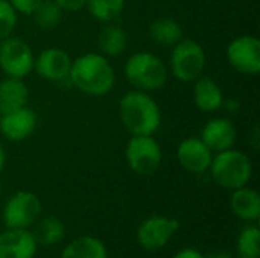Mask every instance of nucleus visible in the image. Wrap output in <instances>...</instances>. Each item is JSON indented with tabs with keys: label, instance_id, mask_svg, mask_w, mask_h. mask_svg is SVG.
Segmentation results:
<instances>
[{
	"label": "nucleus",
	"instance_id": "nucleus-5",
	"mask_svg": "<svg viewBox=\"0 0 260 258\" xmlns=\"http://www.w3.org/2000/svg\"><path fill=\"white\" fill-rule=\"evenodd\" d=\"M206 62L207 56L204 47L192 38H181L172 46L169 71L180 82H193L203 76Z\"/></svg>",
	"mask_w": 260,
	"mask_h": 258
},
{
	"label": "nucleus",
	"instance_id": "nucleus-23",
	"mask_svg": "<svg viewBox=\"0 0 260 258\" xmlns=\"http://www.w3.org/2000/svg\"><path fill=\"white\" fill-rule=\"evenodd\" d=\"M126 0H87L90 15L101 23H113L123 11Z\"/></svg>",
	"mask_w": 260,
	"mask_h": 258
},
{
	"label": "nucleus",
	"instance_id": "nucleus-28",
	"mask_svg": "<svg viewBox=\"0 0 260 258\" xmlns=\"http://www.w3.org/2000/svg\"><path fill=\"white\" fill-rule=\"evenodd\" d=\"M59 8L66 12H75V11H79L85 6L87 0H55Z\"/></svg>",
	"mask_w": 260,
	"mask_h": 258
},
{
	"label": "nucleus",
	"instance_id": "nucleus-27",
	"mask_svg": "<svg viewBox=\"0 0 260 258\" xmlns=\"http://www.w3.org/2000/svg\"><path fill=\"white\" fill-rule=\"evenodd\" d=\"M41 2L43 0H9L14 11L21 15H32Z\"/></svg>",
	"mask_w": 260,
	"mask_h": 258
},
{
	"label": "nucleus",
	"instance_id": "nucleus-17",
	"mask_svg": "<svg viewBox=\"0 0 260 258\" xmlns=\"http://www.w3.org/2000/svg\"><path fill=\"white\" fill-rule=\"evenodd\" d=\"M230 210L241 220L257 222L260 217V195L248 186L232 190Z\"/></svg>",
	"mask_w": 260,
	"mask_h": 258
},
{
	"label": "nucleus",
	"instance_id": "nucleus-9",
	"mask_svg": "<svg viewBox=\"0 0 260 258\" xmlns=\"http://www.w3.org/2000/svg\"><path fill=\"white\" fill-rule=\"evenodd\" d=\"M225 58L233 70L241 75L256 76L260 71V41L254 35L233 38L225 50Z\"/></svg>",
	"mask_w": 260,
	"mask_h": 258
},
{
	"label": "nucleus",
	"instance_id": "nucleus-26",
	"mask_svg": "<svg viewBox=\"0 0 260 258\" xmlns=\"http://www.w3.org/2000/svg\"><path fill=\"white\" fill-rule=\"evenodd\" d=\"M18 14L11 6L9 0H0V41L11 36L18 21Z\"/></svg>",
	"mask_w": 260,
	"mask_h": 258
},
{
	"label": "nucleus",
	"instance_id": "nucleus-19",
	"mask_svg": "<svg viewBox=\"0 0 260 258\" xmlns=\"http://www.w3.org/2000/svg\"><path fill=\"white\" fill-rule=\"evenodd\" d=\"M59 258H108V251L101 239L82 236L67 243Z\"/></svg>",
	"mask_w": 260,
	"mask_h": 258
},
{
	"label": "nucleus",
	"instance_id": "nucleus-13",
	"mask_svg": "<svg viewBox=\"0 0 260 258\" xmlns=\"http://www.w3.org/2000/svg\"><path fill=\"white\" fill-rule=\"evenodd\" d=\"M37 128V114L27 105L5 114H0V132L9 141H23L29 138Z\"/></svg>",
	"mask_w": 260,
	"mask_h": 258
},
{
	"label": "nucleus",
	"instance_id": "nucleus-10",
	"mask_svg": "<svg viewBox=\"0 0 260 258\" xmlns=\"http://www.w3.org/2000/svg\"><path fill=\"white\" fill-rule=\"evenodd\" d=\"M178 228L180 222L174 217L151 216L139 225L136 239L145 251H158L171 242Z\"/></svg>",
	"mask_w": 260,
	"mask_h": 258
},
{
	"label": "nucleus",
	"instance_id": "nucleus-29",
	"mask_svg": "<svg viewBox=\"0 0 260 258\" xmlns=\"http://www.w3.org/2000/svg\"><path fill=\"white\" fill-rule=\"evenodd\" d=\"M172 258H206L198 249L195 248H184V249H180L175 255Z\"/></svg>",
	"mask_w": 260,
	"mask_h": 258
},
{
	"label": "nucleus",
	"instance_id": "nucleus-7",
	"mask_svg": "<svg viewBox=\"0 0 260 258\" xmlns=\"http://www.w3.org/2000/svg\"><path fill=\"white\" fill-rule=\"evenodd\" d=\"M41 210V201L35 193L20 190L5 202L2 219L6 228L29 230L40 219Z\"/></svg>",
	"mask_w": 260,
	"mask_h": 258
},
{
	"label": "nucleus",
	"instance_id": "nucleus-1",
	"mask_svg": "<svg viewBox=\"0 0 260 258\" xmlns=\"http://www.w3.org/2000/svg\"><path fill=\"white\" fill-rule=\"evenodd\" d=\"M69 81L75 88L88 96H105L116 84V73L102 53H84L72 59Z\"/></svg>",
	"mask_w": 260,
	"mask_h": 258
},
{
	"label": "nucleus",
	"instance_id": "nucleus-32",
	"mask_svg": "<svg viewBox=\"0 0 260 258\" xmlns=\"http://www.w3.org/2000/svg\"><path fill=\"white\" fill-rule=\"evenodd\" d=\"M206 258H233L230 254H227V252H215V254H212V255H209V257Z\"/></svg>",
	"mask_w": 260,
	"mask_h": 258
},
{
	"label": "nucleus",
	"instance_id": "nucleus-6",
	"mask_svg": "<svg viewBox=\"0 0 260 258\" xmlns=\"http://www.w3.org/2000/svg\"><path fill=\"white\" fill-rule=\"evenodd\" d=\"M128 167L139 176L154 175L163 161V151L154 135H131L125 148Z\"/></svg>",
	"mask_w": 260,
	"mask_h": 258
},
{
	"label": "nucleus",
	"instance_id": "nucleus-22",
	"mask_svg": "<svg viewBox=\"0 0 260 258\" xmlns=\"http://www.w3.org/2000/svg\"><path fill=\"white\" fill-rule=\"evenodd\" d=\"M37 243L43 246H53L62 242L66 236V227L64 224L53 216L43 217L41 220H37V230L34 233Z\"/></svg>",
	"mask_w": 260,
	"mask_h": 258
},
{
	"label": "nucleus",
	"instance_id": "nucleus-16",
	"mask_svg": "<svg viewBox=\"0 0 260 258\" xmlns=\"http://www.w3.org/2000/svg\"><path fill=\"white\" fill-rule=\"evenodd\" d=\"M193 103L203 113H216L224 105V93L216 81L209 76H200L193 81Z\"/></svg>",
	"mask_w": 260,
	"mask_h": 258
},
{
	"label": "nucleus",
	"instance_id": "nucleus-18",
	"mask_svg": "<svg viewBox=\"0 0 260 258\" xmlns=\"http://www.w3.org/2000/svg\"><path fill=\"white\" fill-rule=\"evenodd\" d=\"M27 99L29 90L23 79L5 76L0 81V114L26 106Z\"/></svg>",
	"mask_w": 260,
	"mask_h": 258
},
{
	"label": "nucleus",
	"instance_id": "nucleus-30",
	"mask_svg": "<svg viewBox=\"0 0 260 258\" xmlns=\"http://www.w3.org/2000/svg\"><path fill=\"white\" fill-rule=\"evenodd\" d=\"M259 128L254 126V128H253V137H251V141H250V143L253 144L254 149H259Z\"/></svg>",
	"mask_w": 260,
	"mask_h": 258
},
{
	"label": "nucleus",
	"instance_id": "nucleus-2",
	"mask_svg": "<svg viewBox=\"0 0 260 258\" xmlns=\"http://www.w3.org/2000/svg\"><path fill=\"white\" fill-rule=\"evenodd\" d=\"M119 119L131 135H154L161 126V111L154 97L140 90L125 93L119 100Z\"/></svg>",
	"mask_w": 260,
	"mask_h": 258
},
{
	"label": "nucleus",
	"instance_id": "nucleus-14",
	"mask_svg": "<svg viewBox=\"0 0 260 258\" xmlns=\"http://www.w3.org/2000/svg\"><path fill=\"white\" fill-rule=\"evenodd\" d=\"M200 138L213 154H218L235 148L238 140V129L230 119L215 117L204 125Z\"/></svg>",
	"mask_w": 260,
	"mask_h": 258
},
{
	"label": "nucleus",
	"instance_id": "nucleus-3",
	"mask_svg": "<svg viewBox=\"0 0 260 258\" xmlns=\"http://www.w3.org/2000/svg\"><path fill=\"white\" fill-rule=\"evenodd\" d=\"M207 172L218 187L232 192L248 186L253 176V163L245 152L232 148L213 154Z\"/></svg>",
	"mask_w": 260,
	"mask_h": 258
},
{
	"label": "nucleus",
	"instance_id": "nucleus-31",
	"mask_svg": "<svg viewBox=\"0 0 260 258\" xmlns=\"http://www.w3.org/2000/svg\"><path fill=\"white\" fill-rule=\"evenodd\" d=\"M5 163H6V154H5L3 146L0 144V173H2L3 169H5Z\"/></svg>",
	"mask_w": 260,
	"mask_h": 258
},
{
	"label": "nucleus",
	"instance_id": "nucleus-25",
	"mask_svg": "<svg viewBox=\"0 0 260 258\" xmlns=\"http://www.w3.org/2000/svg\"><path fill=\"white\" fill-rule=\"evenodd\" d=\"M238 258H260V230L256 225L245 227L236 240Z\"/></svg>",
	"mask_w": 260,
	"mask_h": 258
},
{
	"label": "nucleus",
	"instance_id": "nucleus-24",
	"mask_svg": "<svg viewBox=\"0 0 260 258\" xmlns=\"http://www.w3.org/2000/svg\"><path fill=\"white\" fill-rule=\"evenodd\" d=\"M64 11L55 0H43L32 14L35 24L43 30H52L59 26Z\"/></svg>",
	"mask_w": 260,
	"mask_h": 258
},
{
	"label": "nucleus",
	"instance_id": "nucleus-21",
	"mask_svg": "<svg viewBox=\"0 0 260 258\" xmlns=\"http://www.w3.org/2000/svg\"><path fill=\"white\" fill-rule=\"evenodd\" d=\"M149 38L158 46H175L184 38L181 24L171 17H160L154 20L148 27Z\"/></svg>",
	"mask_w": 260,
	"mask_h": 258
},
{
	"label": "nucleus",
	"instance_id": "nucleus-12",
	"mask_svg": "<svg viewBox=\"0 0 260 258\" xmlns=\"http://www.w3.org/2000/svg\"><path fill=\"white\" fill-rule=\"evenodd\" d=\"M213 152L200 137H187L177 148V160L180 166L195 175L206 173L210 167Z\"/></svg>",
	"mask_w": 260,
	"mask_h": 258
},
{
	"label": "nucleus",
	"instance_id": "nucleus-8",
	"mask_svg": "<svg viewBox=\"0 0 260 258\" xmlns=\"http://www.w3.org/2000/svg\"><path fill=\"white\" fill-rule=\"evenodd\" d=\"M32 47L18 36H8L0 41V70L11 78L24 79L34 71Z\"/></svg>",
	"mask_w": 260,
	"mask_h": 258
},
{
	"label": "nucleus",
	"instance_id": "nucleus-15",
	"mask_svg": "<svg viewBox=\"0 0 260 258\" xmlns=\"http://www.w3.org/2000/svg\"><path fill=\"white\" fill-rule=\"evenodd\" d=\"M37 248V239L29 230L6 228L0 233V258H34Z\"/></svg>",
	"mask_w": 260,
	"mask_h": 258
},
{
	"label": "nucleus",
	"instance_id": "nucleus-20",
	"mask_svg": "<svg viewBox=\"0 0 260 258\" xmlns=\"http://www.w3.org/2000/svg\"><path fill=\"white\" fill-rule=\"evenodd\" d=\"M128 46L126 32L113 23H105L98 35V49L104 56H119Z\"/></svg>",
	"mask_w": 260,
	"mask_h": 258
},
{
	"label": "nucleus",
	"instance_id": "nucleus-11",
	"mask_svg": "<svg viewBox=\"0 0 260 258\" xmlns=\"http://www.w3.org/2000/svg\"><path fill=\"white\" fill-rule=\"evenodd\" d=\"M72 67L70 55L61 47H47L34 59V71L44 81L61 82L69 79Z\"/></svg>",
	"mask_w": 260,
	"mask_h": 258
},
{
	"label": "nucleus",
	"instance_id": "nucleus-4",
	"mask_svg": "<svg viewBox=\"0 0 260 258\" xmlns=\"http://www.w3.org/2000/svg\"><path fill=\"white\" fill-rule=\"evenodd\" d=\"M123 75L134 90L152 93L165 87L169 78V68L155 53L137 52L126 59Z\"/></svg>",
	"mask_w": 260,
	"mask_h": 258
}]
</instances>
